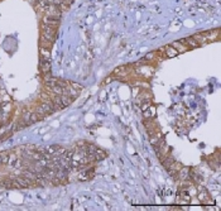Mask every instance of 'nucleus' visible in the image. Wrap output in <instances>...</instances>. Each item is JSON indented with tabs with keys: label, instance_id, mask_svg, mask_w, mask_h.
<instances>
[{
	"label": "nucleus",
	"instance_id": "0eeeda50",
	"mask_svg": "<svg viewBox=\"0 0 221 211\" xmlns=\"http://www.w3.org/2000/svg\"><path fill=\"white\" fill-rule=\"evenodd\" d=\"M68 84H70V86H71V87H73V89L77 90V91H81V90H82V86H81V85H79V84H76V82H72V81L70 82V81H68Z\"/></svg>",
	"mask_w": 221,
	"mask_h": 211
},
{
	"label": "nucleus",
	"instance_id": "f257e3e1",
	"mask_svg": "<svg viewBox=\"0 0 221 211\" xmlns=\"http://www.w3.org/2000/svg\"><path fill=\"white\" fill-rule=\"evenodd\" d=\"M159 54L163 56V57H165V58H172V57H176V56L179 54V53H178V51L171 44V46H165V47L160 48V49H159Z\"/></svg>",
	"mask_w": 221,
	"mask_h": 211
},
{
	"label": "nucleus",
	"instance_id": "423d86ee",
	"mask_svg": "<svg viewBox=\"0 0 221 211\" xmlns=\"http://www.w3.org/2000/svg\"><path fill=\"white\" fill-rule=\"evenodd\" d=\"M42 118L39 117L37 112H30V124L32 123H35V122H38V120H41Z\"/></svg>",
	"mask_w": 221,
	"mask_h": 211
},
{
	"label": "nucleus",
	"instance_id": "6e6552de",
	"mask_svg": "<svg viewBox=\"0 0 221 211\" xmlns=\"http://www.w3.org/2000/svg\"><path fill=\"white\" fill-rule=\"evenodd\" d=\"M2 164H4V163H3V158H2V156H0V166H2Z\"/></svg>",
	"mask_w": 221,
	"mask_h": 211
},
{
	"label": "nucleus",
	"instance_id": "7ed1b4c3",
	"mask_svg": "<svg viewBox=\"0 0 221 211\" xmlns=\"http://www.w3.org/2000/svg\"><path fill=\"white\" fill-rule=\"evenodd\" d=\"M16 161H18V156L15 154V153H11V152H10V154H9V158H8L7 164H9V166H14Z\"/></svg>",
	"mask_w": 221,
	"mask_h": 211
},
{
	"label": "nucleus",
	"instance_id": "39448f33",
	"mask_svg": "<svg viewBox=\"0 0 221 211\" xmlns=\"http://www.w3.org/2000/svg\"><path fill=\"white\" fill-rule=\"evenodd\" d=\"M41 54H42V57H43L44 60H48L49 56H51L49 49H48V48H43V47H41Z\"/></svg>",
	"mask_w": 221,
	"mask_h": 211
},
{
	"label": "nucleus",
	"instance_id": "20e7f679",
	"mask_svg": "<svg viewBox=\"0 0 221 211\" xmlns=\"http://www.w3.org/2000/svg\"><path fill=\"white\" fill-rule=\"evenodd\" d=\"M198 197H200V200L202 201V202H209L211 199H210V195L206 192V191L204 190V194L202 192H200V195H198Z\"/></svg>",
	"mask_w": 221,
	"mask_h": 211
},
{
	"label": "nucleus",
	"instance_id": "f03ea898",
	"mask_svg": "<svg viewBox=\"0 0 221 211\" xmlns=\"http://www.w3.org/2000/svg\"><path fill=\"white\" fill-rule=\"evenodd\" d=\"M41 71L46 75V73H49L51 72V63L48 62V60H44L41 62Z\"/></svg>",
	"mask_w": 221,
	"mask_h": 211
}]
</instances>
